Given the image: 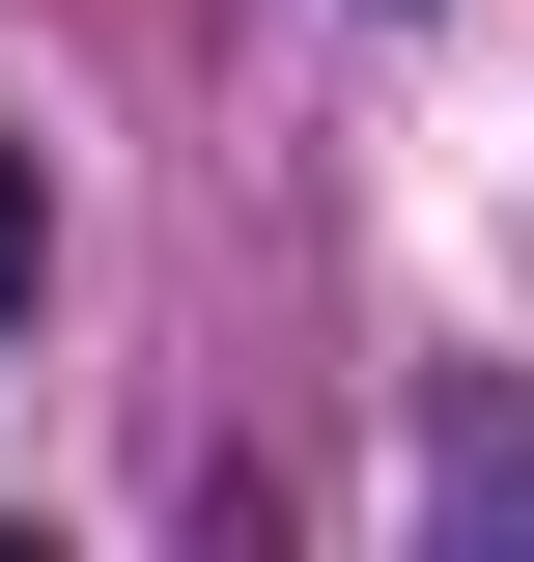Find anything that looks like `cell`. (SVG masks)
<instances>
[{"label": "cell", "mask_w": 534, "mask_h": 562, "mask_svg": "<svg viewBox=\"0 0 534 562\" xmlns=\"http://www.w3.org/2000/svg\"><path fill=\"white\" fill-rule=\"evenodd\" d=\"M0 310H29V140H0Z\"/></svg>", "instance_id": "1"}, {"label": "cell", "mask_w": 534, "mask_h": 562, "mask_svg": "<svg viewBox=\"0 0 534 562\" xmlns=\"http://www.w3.org/2000/svg\"><path fill=\"white\" fill-rule=\"evenodd\" d=\"M0 562H57V535H0Z\"/></svg>", "instance_id": "2"}]
</instances>
